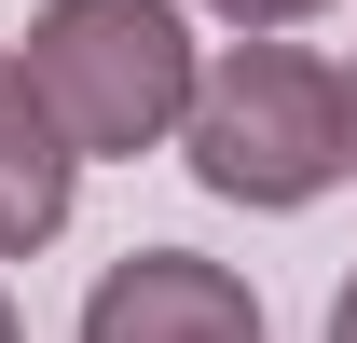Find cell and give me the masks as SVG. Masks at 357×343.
Wrapping results in <instances>:
<instances>
[{"instance_id": "1", "label": "cell", "mask_w": 357, "mask_h": 343, "mask_svg": "<svg viewBox=\"0 0 357 343\" xmlns=\"http://www.w3.org/2000/svg\"><path fill=\"white\" fill-rule=\"evenodd\" d=\"M14 69L42 83L55 137H69L83 165H137V151H165V137L192 124V83H206L178 0H42L28 42H14Z\"/></svg>"}, {"instance_id": "2", "label": "cell", "mask_w": 357, "mask_h": 343, "mask_svg": "<svg viewBox=\"0 0 357 343\" xmlns=\"http://www.w3.org/2000/svg\"><path fill=\"white\" fill-rule=\"evenodd\" d=\"M192 178L220 192V206H316L330 178H344V69L303 42H234L206 55V83H192V124H178Z\"/></svg>"}, {"instance_id": "3", "label": "cell", "mask_w": 357, "mask_h": 343, "mask_svg": "<svg viewBox=\"0 0 357 343\" xmlns=\"http://www.w3.org/2000/svg\"><path fill=\"white\" fill-rule=\"evenodd\" d=\"M83 343H261V302H248L234 261L124 247V261L83 289Z\"/></svg>"}, {"instance_id": "4", "label": "cell", "mask_w": 357, "mask_h": 343, "mask_svg": "<svg viewBox=\"0 0 357 343\" xmlns=\"http://www.w3.org/2000/svg\"><path fill=\"white\" fill-rule=\"evenodd\" d=\"M69 192H83V151L55 137L42 83L14 69V42H0V261H28L69 234Z\"/></svg>"}, {"instance_id": "5", "label": "cell", "mask_w": 357, "mask_h": 343, "mask_svg": "<svg viewBox=\"0 0 357 343\" xmlns=\"http://www.w3.org/2000/svg\"><path fill=\"white\" fill-rule=\"evenodd\" d=\"M206 14H220L234 42H289V28H303V14H330V0H206Z\"/></svg>"}, {"instance_id": "6", "label": "cell", "mask_w": 357, "mask_h": 343, "mask_svg": "<svg viewBox=\"0 0 357 343\" xmlns=\"http://www.w3.org/2000/svg\"><path fill=\"white\" fill-rule=\"evenodd\" d=\"M330 343H357V275H344V302H330Z\"/></svg>"}, {"instance_id": "7", "label": "cell", "mask_w": 357, "mask_h": 343, "mask_svg": "<svg viewBox=\"0 0 357 343\" xmlns=\"http://www.w3.org/2000/svg\"><path fill=\"white\" fill-rule=\"evenodd\" d=\"M344 178H357V69H344Z\"/></svg>"}, {"instance_id": "8", "label": "cell", "mask_w": 357, "mask_h": 343, "mask_svg": "<svg viewBox=\"0 0 357 343\" xmlns=\"http://www.w3.org/2000/svg\"><path fill=\"white\" fill-rule=\"evenodd\" d=\"M0 343H28V330H14V302H0Z\"/></svg>"}]
</instances>
